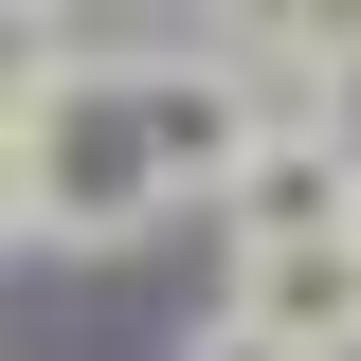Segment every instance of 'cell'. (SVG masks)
<instances>
[{"label":"cell","instance_id":"obj_3","mask_svg":"<svg viewBox=\"0 0 361 361\" xmlns=\"http://www.w3.org/2000/svg\"><path fill=\"white\" fill-rule=\"evenodd\" d=\"M127 109H145V163H163V199H217V180L253 163V127H271V90L235 73V54H163V73H127Z\"/></svg>","mask_w":361,"mask_h":361},{"label":"cell","instance_id":"obj_7","mask_svg":"<svg viewBox=\"0 0 361 361\" xmlns=\"http://www.w3.org/2000/svg\"><path fill=\"white\" fill-rule=\"evenodd\" d=\"M0 235H18V109H0Z\"/></svg>","mask_w":361,"mask_h":361},{"label":"cell","instance_id":"obj_1","mask_svg":"<svg viewBox=\"0 0 361 361\" xmlns=\"http://www.w3.org/2000/svg\"><path fill=\"white\" fill-rule=\"evenodd\" d=\"M163 163H145V109L127 73H90V54H54V90L18 109V235H73V253H127V235H163Z\"/></svg>","mask_w":361,"mask_h":361},{"label":"cell","instance_id":"obj_4","mask_svg":"<svg viewBox=\"0 0 361 361\" xmlns=\"http://www.w3.org/2000/svg\"><path fill=\"white\" fill-rule=\"evenodd\" d=\"M217 325H253V343H289V361H361V235L235 253V307H217Z\"/></svg>","mask_w":361,"mask_h":361},{"label":"cell","instance_id":"obj_5","mask_svg":"<svg viewBox=\"0 0 361 361\" xmlns=\"http://www.w3.org/2000/svg\"><path fill=\"white\" fill-rule=\"evenodd\" d=\"M54 54H73L54 18H0V109H37V90H54Z\"/></svg>","mask_w":361,"mask_h":361},{"label":"cell","instance_id":"obj_2","mask_svg":"<svg viewBox=\"0 0 361 361\" xmlns=\"http://www.w3.org/2000/svg\"><path fill=\"white\" fill-rule=\"evenodd\" d=\"M217 235H235V253L361 235V127H343V109H271V127H253V163L217 180Z\"/></svg>","mask_w":361,"mask_h":361},{"label":"cell","instance_id":"obj_6","mask_svg":"<svg viewBox=\"0 0 361 361\" xmlns=\"http://www.w3.org/2000/svg\"><path fill=\"white\" fill-rule=\"evenodd\" d=\"M180 361H289V343H253V325H199V343H180Z\"/></svg>","mask_w":361,"mask_h":361}]
</instances>
